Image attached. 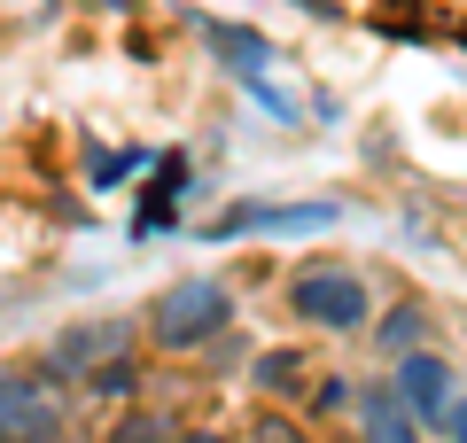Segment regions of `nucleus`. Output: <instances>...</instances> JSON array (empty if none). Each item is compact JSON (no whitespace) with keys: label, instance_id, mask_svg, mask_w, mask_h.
<instances>
[{"label":"nucleus","instance_id":"nucleus-1","mask_svg":"<svg viewBox=\"0 0 467 443\" xmlns=\"http://www.w3.org/2000/svg\"><path fill=\"white\" fill-rule=\"evenodd\" d=\"M234 327V295L218 288V280H171L164 295L149 304V335H156V350H202V343H218V335Z\"/></svg>","mask_w":467,"mask_h":443},{"label":"nucleus","instance_id":"nucleus-2","mask_svg":"<svg viewBox=\"0 0 467 443\" xmlns=\"http://www.w3.org/2000/svg\"><path fill=\"white\" fill-rule=\"evenodd\" d=\"M288 304H296L304 327H327V335H358L374 312V295L358 273H343V264H304L296 280H288Z\"/></svg>","mask_w":467,"mask_h":443},{"label":"nucleus","instance_id":"nucleus-3","mask_svg":"<svg viewBox=\"0 0 467 443\" xmlns=\"http://www.w3.org/2000/svg\"><path fill=\"white\" fill-rule=\"evenodd\" d=\"M125 343H133L125 319H78L70 335H55L47 366H55V381H63V374H94V366H109V350H125Z\"/></svg>","mask_w":467,"mask_h":443},{"label":"nucleus","instance_id":"nucleus-4","mask_svg":"<svg viewBox=\"0 0 467 443\" xmlns=\"http://www.w3.org/2000/svg\"><path fill=\"white\" fill-rule=\"evenodd\" d=\"M187 187H195V164H187L180 148H171L164 164H156V180L140 187V211H133V233H164V226H171V202H180Z\"/></svg>","mask_w":467,"mask_h":443},{"label":"nucleus","instance_id":"nucleus-5","mask_svg":"<svg viewBox=\"0 0 467 443\" xmlns=\"http://www.w3.org/2000/svg\"><path fill=\"white\" fill-rule=\"evenodd\" d=\"M398 397L420 420H451V366L444 358H405L398 366Z\"/></svg>","mask_w":467,"mask_h":443},{"label":"nucleus","instance_id":"nucleus-6","mask_svg":"<svg viewBox=\"0 0 467 443\" xmlns=\"http://www.w3.org/2000/svg\"><path fill=\"white\" fill-rule=\"evenodd\" d=\"M195 32H202V39H211V47L234 63V78H250V70H265V63H273L265 32H250V24H218V16H195Z\"/></svg>","mask_w":467,"mask_h":443},{"label":"nucleus","instance_id":"nucleus-7","mask_svg":"<svg viewBox=\"0 0 467 443\" xmlns=\"http://www.w3.org/2000/svg\"><path fill=\"white\" fill-rule=\"evenodd\" d=\"M413 428H420V412L398 389H367V443H420Z\"/></svg>","mask_w":467,"mask_h":443},{"label":"nucleus","instance_id":"nucleus-8","mask_svg":"<svg viewBox=\"0 0 467 443\" xmlns=\"http://www.w3.org/2000/svg\"><path fill=\"white\" fill-rule=\"evenodd\" d=\"M0 443H63V405H55V397H39V405L0 412Z\"/></svg>","mask_w":467,"mask_h":443},{"label":"nucleus","instance_id":"nucleus-9","mask_svg":"<svg viewBox=\"0 0 467 443\" xmlns=\"http://www.w3.org/2000/svg\"><path fill=\"white\" fill-rule=\"evenodd\" d=\"M140 164H149V148H86V187H94V195H109V187L133 180Z\"/></svg>","mask_w":467,"mask_h":443},{"label":"nucleus","instance_id":"nucleus-10","mask_svg":"<svg viewBox=\"0 0 467 443\" xmlns=\"http://www.w3.org/2000/svg\"><path fill=\"white\" fill-rule=\"evenodd\" d=\"M335 226V202H265V233H319Z\"/></svg>","mask_w":467,"mask_h":443},{"label":"nucleus","instance_id":"nucleus-11","mask_svg":"<svg viewBox=\"0 0 467 443\" xmlns=\"http://www.w3.org/2000/svg\"><path fill=\"white\" fill-rule=\"evenodd\" d=\"M250 381H257L265 397H296V389H304V358H296V350H265Z\"/></svg>","mask_w":467,"mask_h":443},{"label":"nucleus","instance_id":"nucleus-12","mask_svg":"<svg viewBox=\"0 0 467 443\" xmlns=\"http://www.w3.org/2000/svg\"><path fill=\"white\" fill-rule=\"evenodd\" d=\"M109 443H180V420L171 412H125L109 428Z\"/></svg>","mask_w":467,"mask_h":443},{"label":"nucleus","instance_id":"nucleus-13","mask_svg":"<svg viewBox=\"0 0 467 443\" xmlns=\"http://www.w3.org/2000/svg\"><path fill=\"white\" fill-rule=\"evenodd\" d=\"M94 389H101V397H125V405H133V389H140V366H133V350H117L109 366H94Z\"/></svg>","mask_w":467,"mask_h":443},{"label":"nucleus","instance_id":"nucleus-14","mask_svg":"<svg viewBox=\"0 0 467 443\" xmlns=\"http://www.w3.org/2000/svg\"><path fill=\"white\" fill-rule=\"evenodd\" d=\"M420 327H429V312H420V304H398V312L382 319V350H413Z\"/></svg>","mask_w":467,"mask_h":443},{"label":"nucleus","instance_id":"nucleus-15","mask_svg":"<svg viewBox=\"0 0 467 443\" xmlns=\"http://www.w3.org/2000/svg\"><path fill=\"white\" fill-rule=\"evenodd\" d=\"M47 389H55V374H0V412H16V405H39Z\"/></svg>","mask_w":467,"mask_h":443},{"label":"nucleus","instance_id":"nucleus-16","mask_svg":"<svg viewBox=\"0 0 467 443\" xmlns=\"http://www.w3.org/2000/svg\"><path fill=\"white\" fill-rule=\"evenodd\" d=\"M250 443H312V436H304L288 412H257V420H250Z\"/></svg>","mask_w":467,"mask_h":443},{"label":"nucleus","instance_id":"nucleus-17","mask_svg":"<svg viewBox=\"0 0 467 443\" xmlns=\"http://www.w3.org/2000/svg\"><path fill=\"white\" fill-rule=\"evenodd\" d=\"M444 428H451V443H467V397L451 405V420H444Z\"/></svg>","mask_w":467,"mask_h":443}]
</instances>
